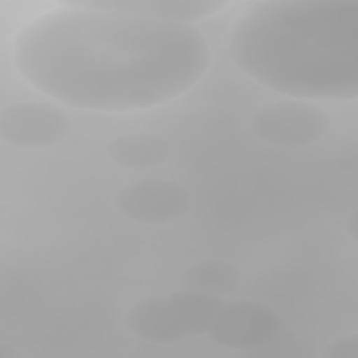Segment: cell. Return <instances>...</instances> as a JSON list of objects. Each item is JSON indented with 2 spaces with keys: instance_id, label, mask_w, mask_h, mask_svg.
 <instances>
[{
  "instance_id": "1",
  "label": "cell",
  "mask_w": 358,
  "mask_h": 358,
  "mask_svg": "<svg viewBox=\"0 0 358 358\" xmlns=\"http://www.w3.org/2000/svg\"><path fill=\"white\" fill-rule=\"evenodd\" d=\"M13 64L35 90L70 108L105 113L147 110L193 88L211 64L194 24L59 1L13 42Z\"/></svg>"
},
{
  "instance_id": "2",
  "label": "cell",
  "mask_w": 358,
  "mask_h": 358,
  "mask_svg": "<svg viewBox=\"0 0 358 358\" xmlns=\"http://www.w3.org/2000/svg\"><path fill=\"white\" fill-rule=\"evenodd\" d=\"M227 46L239 70L288 98L358 96V0H262L232 22Z\"/></svg>"
},
{
  "instance_id": "3",
  "label": "cell",
  "mask_w": 358,
  "mask_h": 358,
  "mask_svg": "<svg viewBox=\"0 0 358 358\" xmlns=\"http://www.w3.org/2000/svg\"><path fill=\"white\" fill-rule=\"evenodd\" d=\"M224 298L190 289L150 295L134 302L123 323L136 338L151 344H175L207 334Z\"/></svg>"
},
{
  "instance_id": "4",
  "label": "cell",
  "mask_w": 358,
  "mask_h": 358,
  "mask_svg": "<svg viewBox=\"0 0 358 358\" xmlns=\"http://www.w3.org/2000/svg\"><path fill=\"white\" fill-rule=\"evenodd\" d=\"M250 130L260 141L280 148L308 147L322 140L331 120L317 103L284 98L256 108L249 119Z\"/></svg>"
},
{
  "instance_id": "5",
  "label": "cell",
  "mask_w": 358,
  "mask_h": 358,
  "mask_svg": "<svg viewBox=\"0 0 358 358\" xmlns=\"http://www.w3.org/2000/svg\"><path fill=\"white\" fill-rule=\"evenodd\" d=\"M73 120L60 106L42 101H20L0 112V140L20 148H42L62 143Z\"/></svg>"
},
{
  "instance_id": "6",
  "label": "cell",
  "mask_w": 358,
  "mask_h": 358,
  "mask_svg": "<svg viewBox=\"0 0 358 358\" xmlns=\"http://www.w3.org/2000/svg\"><path fill=\"white\" fill-rule=\"evenodd\" d=\"M280 329L281 319L271 306L253 299H236L224 301L207 336L221 347L252 350L273 341Z\"/></svg>"
},
{
  "instance_id": "7",
  "label": "cell",
  "mask_w": 358,
  "mask_h": 358,
  "mask_svg": "<svg viewBox=\"0 0 358 358\" xmlns=\"http://www.w3.org/2000/svg\"><path fill=\"white\" fill-rule=\"evenodd\" d=\"M190 193L179 182L145 178L119 189L115 206L120 215L138 224H168L182 218L190 208Z\"/></svg>"
},
{
  "instance_id": "8",
  "label": "cell",
  "mask_w": 358,
  "mask_h": 358,
  "mask_svg": "<svg viewBox=\"0 0 358 358\" xmlns=\"http://www.w3.org/2000/svg\"><path fill=\"white\" fill-rule=\"evenodd\" d=\"M90 4L106 10L122 11L127 14L175 21L185 24H197L206 18L222 11L229 1L222 0H87Z\"/></svg>"
},
{
  "instance_id": "9",
  "label": "cell",
  "mask_w": 358,
  "mask_h": 358,
  "mask_svg": "<svg viewBox=\"0 0 358 358\" xmlns=\"http://www.w3.org/2000/svg\"><path fill=\"white\" fill-rule=\"evenodd\" d=\"M106 154L117 166L129 171H147L165 164L171 155L169 141L152 131L119 134L106 145Z\"/></svg>"
},
{
  "instance_id": "10",
  "label": "cell",
  "mask_w": 358,
  "mask_h": 358,
  "mask_svg": "<svg viewBox=\"0 0 358 358\" xmlns=\"http://www.w3.org/2000/svg\"><path fill=\"white\" fill-rule=\"evenodd\" d=\"M242 281L241 270L235 264L220 259L194 262L180 274V284L185 289L218 298L234 294Z\"/></svg>"
},
{
  "instance_id": "11",
  "label": "cell",
  "mask_w": 358,
  "mask_h": 358,
  "mask_svg": "<svg viewBox=\"0 0 358 358\" xmlns=\"http://www.w3.org/2000/svg\"><path fill=\"white\" fill-rule=\"evenodd\" d=\"M324 358H357L358 357V334L350 333L333 338L322 351Z\"/></svg>"
},
{
  "instance_id": "12",
  "label": "cell",
  "mask_w": 358,
  "mask_h": 358,
  "mask_svg": "<svg viewBox=\"0 0 358 358\" xmlns=\"http://www.w3.org/2000/svg\"><path fill=\"white\" fill-rule=\"evenodd\" d=\"M345 228H347V234L350 235V238L354 242H357L358 241V229H357V211L355 210L347 217Z\"/></svg>"
}]
</instances>
